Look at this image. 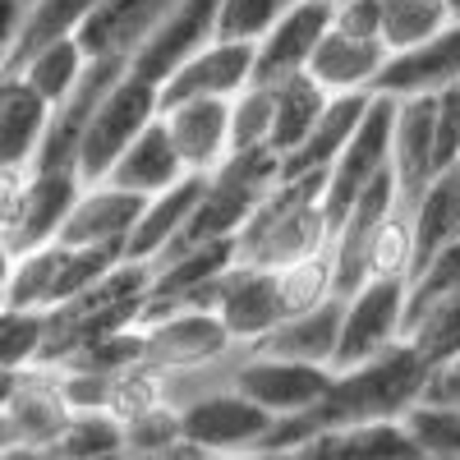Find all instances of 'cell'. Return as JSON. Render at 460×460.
I'll list each match as a JSON object with an SVG mask.
<instances>
[{
  "instance_id": "obj_23",
  "label": "cell",
  "mask_w": 460,
  "mask_h": 460,
  "mask_svg": "<svg viewBox=\"0 0 460 460\" xmlns=\"http://www.w3.org/2000/svg\"><path fill=\"white\" fill-rule=\"evenodd\" d=\"M341 314H345V299H327V304H318V309H309V314L281 318L258 345H249V350L277 355V359H299V364H327L332 368L336 341H341Z\"/></svg>"
},
{
  "instance_id": "obj_31",
  "label": "cell",
  "mask_w": 460,
  "mask_h": 460,
  "mask_svg": "<svg viewBox=\"0 0 460 460\" xmlns=\"http://www.w3.org/2000/svg\"><path fill=\"white\" fill-rule=\"evenodd\" d=\"M272 147V84H249L230 97V152Z\"/></svg>"
},
{
  "instance_id": "obj_11",
  "label": "cell",
  "mask_w": 460,
  "mask_h": 460,
  "mask_svg": "<svg viewBox=\"0 0 460 460\" xmlns=\"http://www.w3.org/2000/svg\"><path fill=\"white\" fill-rule=\"evenodd\" d=\"M84 175L79 171H65V166H32L28 184L19 194L14 221H10V249L28 253L37 244H51L60 235V226L69 217V208L79 203L84 194Z\"/></svg>"
},
{
  "instance_id": "obj_28",
  "label": "cell",
  "mask_w": 460,
  "mask_h": 460,
  "mask_svg": "<svg viewBox=\"0 0 460 460\" xmlns=\"http://www.w3.org/2000/svg\"><path fill=\"white\" fill-rule=\"evenodd\" d=\"M456 23L447 0H382V19H377V42L387 47V56L410 51L429 37L447 32Z\"/></svg>"
},
{
  "instance_id": "obj_30",
  "label": "cell",
  "mask_w": 460,
  "mask_h": 460,
  "mask_svg": "<svg viewBox=\"0 0 460 460\" xmlns=\"http://www.w3.org/2000/svg\"><path fill=\"white\" fill-rule=\"evenodd\" d=\"M277 295H281V318L295 314H309L336 295V267H332V249L314 253V258H299L290 267H277Z\"/></svg>"
},
{
  "instance_id": "obj_20",
  "label": "cell",
  "mask_w": 460,
  "mask_h": 460,
  "mask_svg": "<svg viewBox=\"0 0 460 460\" xmlns=\"http://www.w3.org/2000/svg\"><path fill=\"white\" fill-rule=\"evenodd\" d=\"M51 106L19 74H0V171H28L47 138Z\"/></svg>"
},
{
  "instance_id": "obj_1",
  "label": "cell",
  "mask_w": 460,
  "mask_h": 460,
  "mask_svg": "<svg viewBox=\"0 0 460 460\" xmlns=\"http://www.w3.org/2000/svg\"><path fill=\"white\" fill-rule=\"evenodd\" d=\"M424 387H429V364L401 341V345H392V350H382L377 359H364L355 368H341L332 377L327 396L314 410H304V414L277 419L258 451L290 456L295 447H304L323 429L373 424V419H405L419 401H424Z\"/></svg>"
},
{
  "instance_id": "obj_22",
  "label": "cell",
  "mask_w": 460,
  "mask_h": 460,
  "mask_svg": "<svg viewBox=\"0 0 460 460\" xmlns=\"http://www.w3.org/2000/svg\"><path fill=\"white\" fill-rule=\"evenodd\" d=\"M184 175H194V171H184V162H180V152H175V143H171V134H166L162 115L120 152V162L106 171L111 184L129 189V194H138V199L162 194V189L180 184Z\"/></svg>"
},
{
  "instance_id": "obj_5",
  "label": "cell",
  "mask_w": 460,
  "mask_h": 460,
  "mask_svg": "<svg viewBox=\"0 0 460 460\" xmlns=\"http://www.w3.org/2000/svg\"><path fill=\"white\" fill-rule=\"evenodd\" d=\"M405 290L410 281L401 277H373L355 295H345V314H341V341H336V359L332 368H355L364 359H377L382 350L405 341Z\"/></svg>"
},
{
  "instance_id": "obj_4",
  "label": "cell",
  "mask_w": 460,
  "mask_h": 460,
  "mask_svg": "<svg viewBox=\"0 0 460 460\" xmlns=\"http://www.w3.org/2000/svg\"><path fill=\"white\" fill-rule=\"evenodd\" d=\"M162 115V88L138 79V74H125L120 84L106 93V102L97 106V115L84 129V143H79V175L93 184V180H106V171L120 162V152Z\"/></svg>"
},
{
  "instance_id": "obj_27",
  "label": "cell",
  "mask_w": 460,
  "mask_h": 460,
  "mask_svg": "<svg viewBox=\"0 0 460 460\" xmlns=\"http://www.w3.org/2000/svg\"><path fill=\"white\" fill-rule=\"evenodd\" d=\"M327 102H332V93L314 79L309 69L272 84V152L290 157V152L309 138V129L323 120Z\"/></svg>"
},
{
  "instance_id": "obj_26",
  "label": "cell",
  "mask_w": 460,
  "mask_h": 460,
  "mask_svg": "<svg viewBox=\"0 0 460 460\" xmlns=\"http://www.w3.org/2000/svg\"><path fill=\"white\" fill-rule=\"evenodd\" d=\"M84 69H88V51H84V42L79 37H51V42H42V47H32V51H23L14 65H10V74H19V79L42 97L47 106H60L69 93H74V84L84 79Z\"/></svg>"
},
{
  "instance_id": "obj_36",
  "label": "cell",
  "mask_w": 460,
  "mask_h": 460,
  "mask_svg": "<svg viewBox=\"0 0 460 460\" xmlns=\"http://www.w3.org/2000/svg\"><path fill=\"white\" fill-rule=\"evenodd\" d=\"M447 295H460V240L438 249L429 262H419L410 272V290H405V318L414 309H424L433 299H447Z\"/></svg>"
},
{
  "instance_id": "obj_10",
  "label": "cell",
  "mask_w": 460,
  "mask_h": 460,
  "mask_svg": "<svg viewBox=\"0 0 460 460\" xmlns=\"http://www.w3.org/2000/svg\"><path fill=\"white\" fill-rule=\"evenodd\" d=\"M143 203L147 199L129 194V189H120V184L93 180V184H84L79 203L69 208V217H65L56 240L69 244V249H120L125 253L134 226H138Z\"/></svg>"
},
{
  "instance_id": "obj_37",
  "label": "cell",
  "mask_w": 460,
  "mask_h": 460,
  "mask_svg": "<svg viewBox=\"0 0 460 460\" xmlns=\"http://www.w3.org/2000/svg\"><path fill=\"white\" fill-rule=\"evenodd\" d=\"M32 0H0V69L10 65V56L19 51V37L28 28Z\"/></svg>"
},
{
  "instance_id": "obj_8",
  "label": "cell",
  "mask_w": 460,
  "mask_h": 460,
  "mask_svg": "<svg viewBox=\"0 0 460 460\" xmlns=\"http://www.w3.org/2000/svg\"><path fill=\"white\" fill-rule=\"evenodd\" d=\"M217 5L221 0H180L138 42V51L129 56V74L162 88L184 60H194L208 42H217Z\"/></svg>"
},
{
  "instance_id": "obj_19",
  "label": "cell",
  "mask_w": 460,
  "mask_h": 460,
  "mask_svg": "<svg viewBox=\"0 0 460 460\" xmlns=\"http://www.w3.org/2000/svg\"><path fill=\"white\" fill-rule=\"evenodd\" d=\"M180 0H102L74 32L88 56H134L138 42L157 28Z\"/></svg>"
},
{
  "instance_id": "obj_6",
  "label": "cell",
  "mask_w": 460,
  "mask_h": 460,
  "mask_svg": "<svg viewBox=\"0 0 460 460\" xmlns=\"http://www.w3.org/2000/svg\"><path fill=\"white\" fill-rule=\"evenodd\" d=\"M392 129H396V97L373 93L359 129L350 134V143L341 147L336 166L327 171V194H323V203H327L332 230L341 226L345 208L359 199V189H368L382 171L392 166Z\"/></svg>"
},
{
  "instance_id": "obj_41",
  "label": "cell",
  "mask_w": 460,
  "mask_h": 460,
  "mask_svg": "<svg viewBox=\"0 0 460 460\" xmlns=\"http://www.w3.org/2000/svg\"><path fill=\"white\" fill-rule=\"evenodd\" d=\"M433 460H456V456H433Z\"/></svg>"
},
{
  "instance_id": "obj_32",
  "label": "cell",
  "mask_w": 460,
  "mask_h": 460,
  "mask_svg": "<svg viewBox=\"0 0 460 460\" xmlns=\"http://www.w3.org/2000/svg\"><path fill=\"white\" fill-rule=\"evenodd\" d=\"M97 5H102V0H32L28 28H23V37H19V51L10 56V65H14L23 51L51 42V37H69V32H79V28H84V19H88ZM10 65H5V69H10Z\"/></svg>"
},
{
  "instance_id": "obj_2",
  "label": "cell",
  "mask_w": 460,
  "mask_h": 460,
  "mask_svg": "<svg viewBox=\"0 0 460 460\" xmlns=\"http://www.w3.org/2000/svg\"><path fill=\"white\" fill-rule=\"evenodd\" d=\"M327 175H281V184L258 203L249 226L240 230V262L253 267H290L332 249V217H327Z\"/></svg>"
},
{
  "instance_id": "obj_24",
  "label": "cell",
  "mask_w": 460,
  "mask_h": 460,
  "mask_svg": "<svg viewBox=\"0 0 460 460\" xmlns=\"http://www.w3.org/2000/svg\"><path fill=\"white\" fill-rule=\"evenodd\" d=\"M368 102H373V93H336L323 111V120L309 129V138H304L290 157H281L286 175H327L341 157V147L359 129Z\"/></svg>"
},
{
  "instance_id": "obj_39",
  "label": "cell",
  "mask_w": 460,
  "mask_h": 460,
  "mask_svg": "<svg viewBox=\"0 0 460 460\" xmlns=\"http://www.w3.org/2000/svg\"><path fill=\"white\" fill-rule=\"evenodd\" d=\"M203 460H295V456H277V451H240V456H203Z\"/></svg>"
},
{
  "instance_id": "obj_3",
  "label": "cell",
  "mask_w": 460,
  "mask_h": 460,
  "mask_svg": "<svg viewBox=\"0 0 460 460\" xmlns=\"http://www.w3.org/2000/svg\"><path fill=\"white\" fill-rule=\"evenodd\" d=\"M180 438L203 456H240L258 451L272 433L277 414H267L258 401H249L235 382H212V387L184 396L180 405Z\"/></svg>"
},
{
  "instance_id": "obj_14",
  "label": "cell",
  "mask_w": 460,
  "mask_h": 460,
  "mask_svg": "<svg viewBox=\"0 0 460 460\" xmlns=\"http://www.w3.org/2000/svg\"><path fill=\"white\" fill-rule=\"evenodd\" d=\"M217 314L226 332L235 336L244 350L258 345L267 332L281 323V295H277V272L253 262H235L217 286Z\"/></svg>"
},
{
  "instance_id": "obj_7",
  "label": "cell",
  "mask_w": 460,
  "mask_h": 460,
  "mask_svg": "<svg viewBox=\"0 0 460 460\" xmlns=\"http://www.w3.org/2000/svg\"><path fill=\"white\" fill-rule=\"evenodd\" d=\"M332 377L336 368L327 364H299V359H277V355H258V350H244L235 368H230V382L277 419L314 410L327 396Z\"/></svg>"
},
{
  "instance_id": "obj_21",
  "label": "cell",
  "mask_w": 460,
  "mask_h": 460,
  "mask_svg": "<svg viewBox=\"0 0 460 460\" xmlns=\"http://www.w3.org/2000/svg\"><path fill=\"white\" fill-rule=\"evenodd\" d=\"M203 194H208V175H184L180 184L162 189V194H152V199L143 203V212H138V226H134V235H129V244H125V258L152 267V262L171 249V240L184 230L189 212L199 208Z\"/></svg>"
},
{
  "instance_id": "obj_34",
  "label": "cell",
  "mask_w": 460,
  "mask_h": 460,
  "mask_svg": "<svg viewBox=\"0 0 460 460\" xmlns=\"http://www.w3.org/2000/svg\"><path fill=\"white\" fill-rule=\"evenodd\" d=\"M368 267H373V277H401V281H410V272H414V221H410L405 203L382 221V230L373 235Z\"/></svg>"
},
{
  "instance_id": "obj_29",
  "label": "cell",
  "mask_w": 460,
  "mask_h": 460,
  "mask_svg": "<svg viewBox=\"0 0 460 460\" xmlns=\"http://www.w3.org/2000/svg\"><path fill=\"white\" fill-rule=\"evenodd\" d=\"M405 345L433 368H442L447 359L460 355V295L433 299L424 309H414L405 318Z\"/></svg>"
},
{
  "instance_id": "obj_38",
  "label": "cell",
  "mask_w": 460,
  "mask_h": 460,
  "mask_svg": "<svg viewBox=\"0 0 460 460\" xmlns=\"http://www.w3.org/2000/svg\"><path fill=\"white\" fill-rule=\"evenodd\" d=\"M424 401H433V405H456V410H460V355H456V359H447L442 368H433V373H429Z\"/></svg>"
},
{
  "instance_id": "obj_15",
  "label": "cell",
  "mask_w": 460,
  "mask_h": 460,
  "mask_svg": "<svg viewBox=\"0 0 460 460\" xmlns=\"http://www.w3.org/2000/svg\"><path fill=\"white\" fill-rule=\"evenodd\" d=\"M253 84V42H208L194 60H184L162 84V106L194 102V97H235Z\"/></svg>"
},
{
  "instance_id": "obj_42",
  "label": "cell",
  "mask_w": 460,
  "mask_h": 460,
  "mask_svg": "<svg viewBox=\"0 0 460 460\" xmlns=\"http://www.w3.org/2000/svg\"><path fill=\"white\" fill-rule=\"evenodd\" d=\"M0 460H5V456H0Z\"/></svg>"
},
{
  "instance_id": "obj_16",
  "label": "cell",
  "mask_w": 460,
  "mask_h": 460,
  "mask_svg": "<svg viewBox=\"0 0 460 460\" xmlns=\"http://www.w3.org/2000/svg\"><path fill=\"white\" fill-rule=\"evenodd\" d=\"M433 138H438V97H396L392 171H396L401 203H405V208L424 194V184L438 175Z\"/></svg>"
},
{
  "instance_id": "obj_13",
  "label": "cell",
  "mask_w": 460,
  "mask_h": 460,
  "mask_svg": "<svg viewBox=\"0 0 460 460\" xmlns=\"http://www.w3.org/2000/svg\"><path fill=\"white\" fill-rule=\"evenodd\" d=\"M166 134L180 152L184 171L212 175L230 157V97H194L162 106Z\"/></svg>"
},
{
  "instance_id": "obj_35",
  "label": "cell",
  "mask_w": 460,
  "mask_h": 460,
  "mask_svg": "<svg viewBox=\"0 0 460 460\" xmlns=\"http://www.w3.org/2000/svg\"><path fill=\"white\" fill-rule=\"evenodd\" d=\"M405 429L419 442L424 460L433 456H456L460 460V410L456 405H433V401H419L405 414Z\"/></svg>"
},
{
  "instance_id": "obj_18",
  "label": "cell",
  "mask_w": 460,
  "mask_h": 460,
  "mask_svg": "<svg viewBox=\"0 0 460 460\" xmlns=\"http://www.w3.org/2000/svg\"><path fill=\"white\" fill-rule=\"evenodd\" d=\"M382 65H387V47L377 42L373 32H350L332 19L327 37L318 42L309 74L336 97V93H373Z\"/></svg>"
},
{
  "instance_id": "obj_40",
  "label": "cell",
  "mask_w": 460,
  "mask_h": 460,
  "mask_svg": "<svg viewBox=\"0 0 460 460\" xmlns=\"http://www.w3.org/2000/svg\"><path fill=\"white\" fill-rule=\"evenodd\" d=\"M447 5H451V14H456V19H460V0H447Z\"/></svg>"
},
{
  "instance_id": "obj_33",
  "label": "cell",
  "mask_w": 460,
  "mask_h": 460,
  "mask_svg": "<svg viewBox=\"0 0 460 460\" xmlns=\"http://www.w3.org/2000/svg\"><path fill=\"white\" fill-rule=\"evenodd\" d=\"M295 0H221L217 5V37L226 42H262L267 28H272Z\"/></svg>"
},
{
  "instance_id": "obj_17",
  "label": "cell",
  "mask_w": 460,
  "mask_h": 460,
  "mask_svg": "<svg viewBox=\"0 0 460 460\" xmlns=\"http://www.w3.org/2000/svg\"><path fill=\"white\" fill-rule=\"evenodd\" d=\"M295 460H424L419 442L410 438L405 419H373V424L323 429L304 447L290 451Z\"/></svg>"
},
{
  "instance_id": "obj_25",
  "label": "cell",
  "mask_w": 460,
  "mask_h": 460,
  "mask_svg": "<svg viewBox=\"0 0 460 460\" xmlns=\"http://www.w3.org/2000/svg\"><path fill=\"white\" fill-rule=\"evenodd\" d=\"M410 221H414V267L460 240V162L424 184V194L410 203Z\"/></svg>"
},
{
  "instance_id": "obj_9",
  "label": "cell",
  "mask_w": 460,
  "mask_h": 460,
  "mask_svg": "<svg viewBox=\"0 0 460 460\" xmlns=\"http://www.w3.org/2000/svg\"><path fill=\"white\" fill-rule=\"evenodd\" d=\"M332 19H336V0H295L253 47V84H281L290 74H304Z\"/></svg>"
},
{
  "instance_id": "obj_12",
  "label": "cell",
  "mask_w": 460,
  "mask_h": 460,
  "mask_svg": "<svg viewBox=\"0 0 460 460\" xmlns=\"http://www.w3.org/2000/svg\"><path fill=\"white\" fill-rule=\"evenodd\" d=\"M456 84H460V19L447 32L429 37V42L387 56L373 93H387V97H438V93H447Z\"/></svg>"
}]
</instances>
